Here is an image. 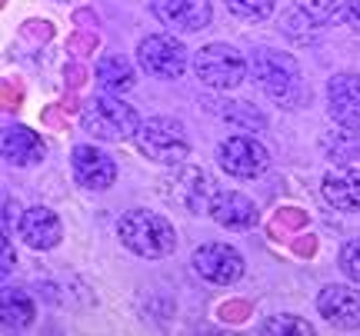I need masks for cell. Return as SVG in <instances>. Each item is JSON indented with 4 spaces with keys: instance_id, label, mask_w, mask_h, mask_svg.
<instances>
[{
    "instance_id": "6da1fadb",
    "label": "cell",
    "mask_w": 360,
    "mask_h": 336,
    "mask_svg": "<svg viewBox=\"0 0 360 336\" xmlns=\"http://www.w3.org/2000/svg\"><path fill=\"white\" fill-rule=\"evenodd\" d=\"M117 236L141 260H164L177 246V233H174L170 220L154 210H127L117 223Z\"/></svg>"
},
{
    "instance_id": "7a4b0ae2",
    "label": "cell",
    "mask_w": 360,
    "mask_h": 336,
    "mask_svg": "<svg viewBox=\"0 0 360 336\" xmlns=\"http://www.w3.org/2000/svg\"><path fill=\"white\" fill-rule=\"evenodd\" d=\"M250 74L257 80V87L264 93H270L277 104L290 107L300 104L307 90H304V80H300V67L290 53L281 51H257L250 57Z\"/></svg>"
},
{
    "instance_id": "3957f363",
    "label": "cell",
    "mask_w": 360,
    "mask_h": 336,
    "mask_svg": "<svg viewBox=\"0 0 360 336\" xmlns=\"http://www.w3.org/2000/svg\"><path fill=\"white\" fill-rule=\"evenodd\" d=\"M84 130H87L90 137H97V140H130V137H137V130H141V116L137 110L127 104V100H120V97H94L87 107H84Z\"/></svg>"
},
{
    "instance_id": "277c9868",
    "label": "cell",
    "mask_w": 360,
    "mask_h": 336,
    "mask_svg": "<svg viewBox=\"0 0 360 336\" xmlns=\"http://www.w3.org/2000/svg\"><path fill=\"white\" fill-rule=\"evenodd\" d=\"M134 140H137V150H141L147 160L167 163V167L184 163L187 154H191L187 133H184V127H180L177 120H170V116H150V120H143Z\"/></svg>"
},
{
    "instance_id": "5b68a950",
    "label": "cell",
    "mask_w": 360,
    "mask_h": 336,
    "mask_svg": "<svg viewBox=\"0 0 360 336\" xmlns=\"http://www.w3.org/2000/svg\"><path fill=\"white\" fill-rule=\"evenodd\" d=\"M193 70H197L200 83L214 87V90H233L250 74L247 60L233 51L231 43H207L204 51L193 57Z\"/></svg>"
},
{
    "instance_id": "8992f818",
    "label": "cell",
    "mask_w": 360,
    "mask_h": 336,
    "mask_svg": "<svg viewBox=\"0 0 360 336\" xmlns=\"http://www.w3.org/2000/svg\"><path fill=\"white\" fill-rule=\"evenodd\" d=\"M217 163L227 177L257 180V177H264V170L270 167V154L264 150V143H257L254 137L233 133V137H227L217 147Z\"/></svg>"
},
{
    "instance_id": "52a82bcc",
    "label": "cell",
    "mask_w": 360,
    "mask_h": 336,
    "mask_svg": "<svg viewBox=\"0 0 360 336\" xmlns=\"http://www.w3.org/2000/svg\"><path fill=\"white\" fill-rule=\"evenodd\" d=\"M137 60L147 74H154L160 80H174L184 74V67H187V51H184V43L177 37H170V34H150V37L141 40V47H137Z\"/></svg>"
},
{
    "instance_id": "ba28073f",
    "label": "cell",
    "mask_w": 360,
    "mask_h": 336,
    "mask_svg": "<svg viewBox=\"0 0 360 336\" xmlns=\"http://www.w3.org/2000/svg\"><path fill=\"white\" fill-rule=\"evenodd\" d=\"M164 196L177 207H187L191 213H200V210H210L214 190H210V180H207L204 170L177 163V170L167 173V180H164Z\"/></svg>"
},
{
    "instance_id": "9c48e42d",
    "label": "cell",
    "mask_w": 360,
    "mask_h": 336,
    "mask_svg": "<svg viewBox=\"0 0 360 336\" xmlns=\"http://www.w3.org/2000/svg\"><path fill=\"white\" fill-rule=\"evenodd\" d=\"M193 270L200 273L207 283L231 286L244 276V257L227 243H204L193 253Z\"/></svg>"
},
{
    "instance_id": "30bf717a",
    "label": "cell",
    "mask_w": 360,
    "mask_h": 336,
    "mask_svg": "<svg viewBox=\"0 0 360 336\" xmlns=\"http://www.w3.org/2000/svg\"><path fill=\"white\" fill-rule=\"evenodd\" d=\"M150 11L157 20L170 30H184V34H197L214 20V4L210 0H150Z\"/></svg>"
},
{
    "instance_id": "8fae6325",
    "label": "cell",
    "mask_w": 360,
    "mask_h": 336,
    "mask_svg": "<svg viewBox=\"0 0 360 336\" xmlns=\"http://www.w3.org/2000/svg\"><path fill=\"white\" fill-rule=\"evenodd\" d=\"M327 110L344 130H360V74H337L327 83Z\"/></svg>"
},
{
    "instance_id": "7c38bea8",
    "label": "cell",
    "mask_w": 360,
    "mask_h": 336,
    "mask_svg": "<svg viewBox=\"0 0 360 336\" xmlns=\"http://www.w3.org/2000/svg\"><path fill=\"white\" fill-rule=\"evenodd\" d=\"M317 310L337 330H357L360 326V293L354 286H323L317 293Z\"/></svg>"
},
{
    "instance_id": "4fadbf2b",
    "label": "cell",
    "mask_w": 360,
    "mask_h": 336,
    "mask_svg": "<svg viewBox=\"0 0 360 336\" xmlns=\"http://www.w3.org/2000/svg\"><path fill=\"white\" fill-rule=\"evenodd\" d=\"M17 233L27 246L34 250H53L64 236V227H60V217L47 207H27L17 220Z\"/></svg>"
},
{
    "instance_id": "5bb4252c",
    "label": "cell",
    "mask_w": 360,
    "mask_h": 336,
    "mask_svg": "<svg viewBox=\"0 0 360 336\" xmlns=\"http://www.w3.org/2000/svg\"><path fill=\"white\" fill-rule=\"evenodd\" d=\"M70 167H74L77 183L87 187V190H107L117 177L114 160L103 150H97V147H77L74 156H70Z\"/></svg>"
},
{
    "instance_id": "9a60e30c",
    "label": "cell",
    "mask_w": 360,
    "mask_h": 336,
    "mask_svg": "<svg viewBox=\"0 0 360 336\" xmlns=\"http://www.w3.org/2000/svg\"><path fill=\"white\" fill-rule=\"evenodd\" d=\"M207 213H210L220 227H227V230H247V227H254L260 217L257 207H254V200L244 194H237V190H217Z\"/></svg>"
},
{
    "instance_id": "2e32d148",
    "label": "cell",
    "mask_w": 360,
    "mask_h": 336,
    "mask_svg": "<svg viewBox=\"0 0 360 336\" xmlns=\"http://www.w3.org/2000/svg\"><path fill=\"white\" fill-rule=\"evenodd\" d=\"M321 194L334 210H344V213L360 210V170H330L321 183Z\"/></svg>"
},
{
    "instance_id": "e0dca14e",
    "label": "cell",
    "mask_w": 360,
    "mask_h": 336,
    "mask_svg": "<svg viewBox=\"0 0 360 336\" xmlns=\"http://www.w3.org/2000/svg\"><path fill=\"white\" fill-rule=\"evenodd\" d=\"M4 156L13 167H30V163L44 160V143H40V137L30 127L11 123L4 130Z\"/></svg>"
},
{
    "instance_id": "ac0fdd59",
    "label": "cell",
    "mask_w": 360,
    "mask_h": 336,
    "mask_svg": "<svg viewBox=\"0 0 360 336\" xmlns=\"http://www.w3.org/2000/svg\"><path fill=\"white\" fill-rule=\"evenodd\" d=\"M0 323L7 330H24L34 323V300L27 297L24 290L4 286L0 290Z\"/></svg>"
},
{
    "instance_id": "d6986e66",
    "label": "cell",
    "mask_w": 360,
    "mask_h": 336,
    "mask_svg": "<svg viewBox=\"0 0 360 336\" xmlns=\"http://www.w3.org/2000/svg\"><path fill=\"white\" fill-rule=\"evenodd\" d=\"M97 80H101L103 90L124 93V90L134 87L137 74H134V67H130L127 57H120V53H107V57H101V64H97Z\"/></svg>"
},
{
    "instance_id": "ffe728a7",
    "label": "cell",
    "mask_w": 360,
    "mask_h": 336,
    "mask_svg": "<svg viewBox=\"0 0 360 336\" xmlns=\"http://www.w3.org/2000/svg\"><path fill=\"white\" fill-rule=\"evenodd\" d=\"M297 11H304L310 20L317 24H337V20H347V7L350 0H294Z\"/></svg>"
},
{
    "instance_id": "44dd1931",
    "label": "cell",
    "mask_w": 360,
    "mask_h": 336,
    "mask_svg": "<svg viewBox=\"0 0 360 336\" xmlns=\"http://www.w3.org/2000/svg\"><path fill=\"white\" fill-rule=\"evenodd\" d=\"M227 11L233 17H240V20L257 24V20H267L274 13V0H227Z\"/></svg>"
},
{
    "instance_id": "7402d4cb",
    "label": "cell",
    "mask_w": 360,
    "mask_h": 336,
    "mask_svg": "<svg viewBox=\"0 0 360 336\" xmlns=\"http://www.w3.org/2000/svg\"><path fill=\"white\" fill-rule=\"evenodd\" d=\"M260 330L264 333H300V336L314 333V326L307 320H297V316H270V320H264Z\"/></svg>"
},
{
    "instance_id": "603a6c76",
    "label": "cell",
    "mask_w": 360,
    "mask_h": 336,
    "mask_svg": "<svg viewBox=\"0 0 360 336\" xmlns=\"http://www.w3.org/2000/svg\"><path fill=\"white\" fill-rule=\"evenodd\" d=\"M337 263H340L344 276H350L354 283H360V236L340 246V257H337Z\"/></svg>"
},
{
    "instance_id": "cb8c5ba5",
    "label": "cell",
    "mask_w": 360,
    "mask_h": 336,
    "mask_svg": "<svg viewBox=\"0 0 360 336\" xmlns=\"http://www.w3.org/2000/svg\"><path fill=\"white\" fill-rule=\"evenodd\" d=\"M304 27H321V24H317V20H310L307 13H304V11H297V7H294V11H287V13H283V24H281L283 34H290V37L307 40L310 34H304Z\"/></svg>"
},
{
    "instance_id": "d4e9b609",
    "label": "cell",
    "mask_w": 360,
    "mask_h": 336,
    "mask_svg": "<svg viewBox=\"0 0 360 336\" xmlns=\"http://www.w3.org/2000/svg\"><path fill=\"white\" fill-rule=\"evenodd\" d=\"M11 270H13V246H11V240L4 236V263H0V273L7 276Z\"/></svg>"
},
{
    "instance_id": "484cf974",
    "label": "cell",
    "mask_w": 360,
    "mask_h": 336,
    "mask_svg": "<svg viewBox=\"0 0 360 336\" xmlns=\"http://www.w3.org/2000/svg\"><path fill=\"white\" fill-rule=\"evenodd\" d=\"M347 24L360 34V0H350V7H347Z\"/></svg>"
},
{
    "instance_id": "4316f807",
    "label": "cell",
    "mask_w": 360,
    "mask_h": 336,
    "mask_svg": "<svg viewBox=\"0 0 360 336\" xmlns=\"http://www.w3.org/2000/svg\"><path fill=\"white\" fill-rule=\"evenodd\" d=\"M60 4H74V0H60Z\"/></svg>"
}]
</instances>
